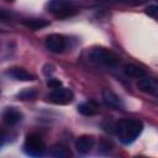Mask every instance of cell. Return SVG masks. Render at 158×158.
Instances as JSON below:
<instances>
[{"label":"cell","instance_id":"cell-5","mask_svg":"<svg viewBox=\"0 0 158 158\" xmlns=\"http://www.w3.org/2000/svg\"><path fill=\"white\" fill-rule=\"evenodd\" d=\"M74 98V94L70 89H67V88H58V89H54L52 93L48 94L47 99L53 102V104H57V105H65V104H69L72 102Z\"/></svg>","mask_w":158,"mask_h":158},{"label":"cell","instance_id":"cell-16","mask_svg":"<svg viewBox=\"0 0 158 158\" xmlns=\"http://www.w3.org/2000/svg\"><path fill=\"white\" fill-rule=\"evenodd\" d=\"M36 96H37V90L33 88L32 89H25L16 95V98L19 100H33V99H36Z\"/></svg>","mask_w":158,"mask_h":158},{"label":"cell","instance_id":"cell-20","mask_svg":"<svg viewBox=\"0 0 158 158\" xmlns=\"http://www.w3.org/2000/svg\"><path fill=\"white\" fill-rule=\"evenodd\" d=\"M99 148H100V151H110L111 149V144L107 142V141H102L101 143H100V146H99Z\"/></svg>","mask_w":158,"mask_h":158},{"label":"cell","instance_id":"cell-3","mask_svg":"<svg viewBox=\"0 0 158 158\" xmlns=\"http://www.w3.org/2000/svg\"><path fill=\"white\" fill-rule=\"evenodd\" d=\"M90 59L104 67H116L118 63V57L115 52L105 48V47H94L89 53Z\"/></svg>","mask_w":158,"mask_h":158},{"label":"cell","instance_id":"cell-13","mask_svg":"<svg viewBox=\"0 0 158 158\" xmlns=\"http://www.w3.org/2000/svg\"><path fill=\"white\" fill-rule=\"evenodd\" d=\"M98 105L94 101H86L78 106V111L84 116H93L98 112Z\"/></svg>","mask_w":158,"mask_h":158},{"label":"cell","instance_id":"cell-11","mask_svg":"<svg viewBox=\"0 0 158 158\" xmlns=\"http://www.w3.org/2000/svg\"><path fill=\"white\" fill-rule=\"evenodd\" d=\"M21 117H22L21 112H20L19 110L14 109V107H7V109L4 111V114H2V120H4V122L7 123V125H10V126H14V125L19 123V122L21 121Z\"/></svg>","mask_w":158,"mask_h":158},{"label":"cell","instance_id":"cell-7","mask_svg":"<svg viewBox=\"0 0 158 158\" xmlns=\"http://www.w3.org/2000/svg\"><path fill=\"white\" fill-rule=\"evenodd\" d=\"M137 88L143 91V93H147V94H152V95H157L158 93V84H157V80L154 78H148V77H142V78H138V81H137Z\"/></svg>","mask_w":158,"mask_h":158},{"label":"cell","instance_id":"cell-8","mask_svg":"<svg viewBox=\"0 0 158 158\" xmlns=\"http://www.w3.org/2000/svg\"><path fill=\"white\" fill-rule=\"evenodd\" d=\"M6 74H7L9 77L14 78L15 80H20V81H31V80H35V79H36V77H35L32 73L27 72V70L23 69V68H19V67L10 68V69L6 72Z\"/></svg>","mask_w":158,"mask_h":158},{"label":"cell","instance_id":"cell-9","mask_svg":"<svg viewBox=\"0 0 158 158\" xmlns=\"http://www.w3.org/2000/svg\"><path fill=\"white\" fill-rule=\"evenodd\" d=\"M94 147V138L91 136L84 135L80 136L77 141H75V149L80 153V154H86L89 153Z\"/></svg>","mask_w":158,"mask_h":158},{"label":"cell","instance_id":"cell-6","mask_svg":"<svg viewBox=\"0 0 158 158\" xmlns=\"http://www.w3.org/2000/svg\"><path fill=\"white\" fill-rule=\"evenodd\" d=\"M44 46L49 52L53 53H62L67 47V41L62 35L52 33L48 35L44 40Z\"/></svg>","mask_w":158,"mask_h":158},{"label":"cell","instance_id":"cell-17","mask_svg":"<svg viewBox=\"0 0 158 158\" xmlns=\"http://www.w3.org/2000/svg\"><path fill=\"white\" fill-rule=\"evenodd\" d=\"M12 19H14L12 12H10V11L0 7V21L1 22H10Z\"/></svg>","mask_w":158,"mask_h":158},{"label":"cell","instance_id":"cell-4","mask_svg":"<svg viewBox=\"0 0 158 158\" xmlns=\"http://www.w3.org/2000/svg\"><path fill=\"white\" fill-rule=\"evenodd\" d=\"M23 151L27 156L41 157V156H43V153L46 151V144L38 135L30 133L26 136V139L23 143Z\"/></svg>","mask_w":158,"mask_h":158},{"label":"cell","instance_id":"cell-18","mask_svg":"<svg viewBox=\"0 0 158 158\" xmlns=\"http://www.w3.org/2000/svg\"><path fill=\"white\" fill-rule=\"evenodd\" d=\"M47 86L54 90V89H58V88H60V86H62V81H60L59 79L52 78V79H49V80L47 81Z\"/></svg>","mask_w":158,"mask_h":158},{"label":"cell","instance_id":"cell-21","mask_svg":"<svg viewBox=\"0 0 158 158\" xmlns=\"http://www.w3.org/2000/svg\"><path fill=\"white\" fill-rule=\"evenodd\" d=\"M105 1H109V2H135L137 0H105Z\"/></svg>","mask_w":158,"mask_h":158},{"label":"cell","instance_id":"cell-15","mask_svg":"<svg viewBox=\"0 0 158 158\" xmlns=\"http://www.w3.org/2000/svg\"><path fill=\"white\" fill-rule=\"evenodd\" d=\"M23 25L31 30H41L46 26L49 25V21L48 20H44V19H30V20H25L23 21Z\"/></svg>","mask_w":158,"mask_h":158},{"label":"cell","instance_id":"cell-22","mask_svg":"<svg viewBox=\"0 0 158 158\" xmlns=\"http://www.w3.org/2000/svg\"><path fill=\"white\" fill-rule=\"evenodd\" d=\"M2 139H4V135H2V132L0 131V146L2 144Z\"/></svg>","mask_w":158,"mask_h":158},{"label":"cell","instance_id":"cell-2","mask_svg":"<svg viewBox=\"0 0 158 158\" xmlns=\"http://www.w3.org/2000/svg\"><path fill=\"white\" fill-rule=\"evenodd\" d=\"M46 9L56 17H69L78 12V6L73 0H48Z\"/></svg>","mask_w":158,"mask_h":158},{"label":"cell","instance_id":"cell-19","mask_svg":"<svg viewBox=\"0 0 158 158\" xmlns=\"http://www.w3.org/2000/svg\"><path fill=\"white\" fill-rule=\"evenodd\" d=\"M146 12L149 15V16H152V17H157V12H158V7L156 6V5H151V6H148L147 9H146Z\"/></svg>","mask_w":158,"mask_h":158},{"label":"cell","instance_id":"cell-23","mask_svg":"<svg viewBox=\"0 0 158 158\" xmlns=\"http://www.w3.org/2000/svg\"><path fill=\"white\" fill-rule=\"evenodd\" d=\"M6 1H14V0H6Z\"/></svg>","mask_w":158,"mask_h":158},{"label":"cell","instance_id":"cell-10","mask_svg":"<svg viewBox=\"0 0 158 158\" xmlns=\"http://www.w3.org/2000/svg\"><path fill=\"white\" fill-rule=\"evenodd\" d=\"M102 99L105 101V104L112 109H122L123 107V102L120 99L118 95H116L112 90L110 89H105L102 91Z\"/></svg>","mask_w":158,"mask_h":158},{"label":"cell","instance_id":"cell-14","mask_svg":"<svg viewBox=\"0 0 158 158\" xmlns=\"http://www.w3.org/2000/svg\"><path fill=\"white\" fill-rule=\"evenodd\" d=\"M49 153H51L52 157H56V158H68V157L72 156L69 148L67 146H63V144L53 146Z\"/></svg>","mask_w":158,"mask_h":158},{"label":"cell","instance_id":"cell-1","mask_svg":"<svg viewBox=\"0 0 158 158\" xmlns=\"http://www.w3.org/2000/svg\"><path fill=\"white\" fill-rule=\"evenodd\" d=\"M115 128L120 141L125 144H130L141 135L143 123L137 118H123L117 122Z\"/></svg>","mask_w":158,"mask_h":158},{"label":"cell","instance_id":"cell-12","mask_svg":"<svg viewBox=\"0 0 158 158\" xmlns=\"http://www.w3.org/2000/svg\"><path fill=\"white\" fill-rule=\"evenodd\" d=\"M123 72H125L126 75H128V77H131V78H142V77L146 75V70H144V69H142V68L138 67V65L131 64V63L125 64Z\"/></svg>","mask_w":158,"mask_h":158}]
</instances>
